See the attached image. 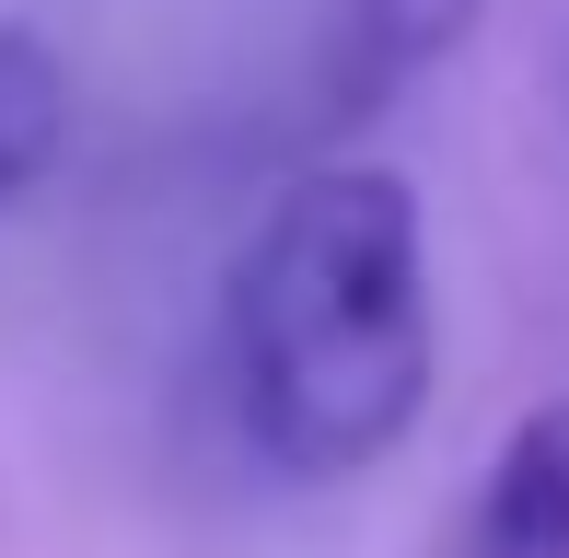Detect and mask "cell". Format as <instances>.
Masks as SVG:
<instances>
[{
	"instance_id": "cell-1",
	"label": "cell",
	"mask_w": 569,
	"mask_h": 558,
	"mask_svg": "<svg viewBox=\"0 0 569 558\" xmlns=\"http://www.w3.org/2000/svg\"><path fill=\"white\" fill-rule=\"evenodd\" d=\"M232 419L279 477H360L419 430L442 326H430L419 187L383 163H315L256 210L221 279Z\"/></svg>"
},
{
	"instance_id": "cell-3",
	"label": "cell",
	"mask_w": 569,
	"mask_h": 558,
	"mask_svg": "<svg viewBox=\"0 0 569 558\" xmlns=\"http://www.w3.org/2000/svg\"><path fill=\"white\" fill-rule=\"evenodd\" d=\"M453 558H569V385L523 408L500 454H488L477 500L453 524Z\"/></svg>"
},
{
	"instance_id": "cell-2",
	"label": "cell",
	"mask_w": 569,
	"mask_h": 558,
	"mask_svg": "<svg viewBox=\"0 0 569 558\" xmlns=\"http://www.w3.org/2000/svg\"><path fill=\"white\" fill-rule=\"evenodd\" d=\"M477 12H488V0H338L326 59H315L326 117H338V129H360V117L407 106V93H419L430 70L477 36Z\"/></svg>"
},
{
	"instance_id": "cell-4",
	"label": "cell",
	"mask_w": 569,
	"mask_h": 558,
	"mask_svg": "<svg viewBox=\"0 0 569 558\" xmlns=\"http://www.w3.org/2000/svg\"><path fill=\"white\" fill-rule=\"evenodd\" d=\"M59 151H70V59L36 23H0V210L47 187Z\"/></svg>"
}]
</instances>
